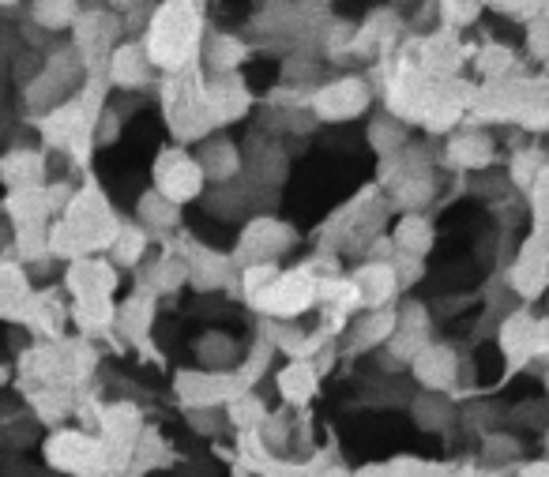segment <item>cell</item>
<instances>
[{
	"label": "cell",
	"instance_id": "cell-5",
	"mask_svg": "<svg viewBox=\"0 0 549 477\" xmlns=\"http://www.w3.org/2000/svg\"><path fill=\"white\" fill-rule=\"evenodd\" d=\"M523 477H549V466H527V474Z\"/></svg>",
	"mask_w": 549,
	"mask_h": 477
},
{
	"label": "cell",
	"instance_id": "cell-1",
	"mask_svg": "<svg viewBox=\"0 0 549 477\" xmlns=\"http://www.w3.org/2000/svg\"><path fill=\"white\" fill-rule=\"evenodd\" d=\"M158 188H162V200L185 203L200 188V166L192 158L173 154V158H166V170H158Z\"/></svg>",
	"mask_w": 549,
	"mask_h": 477
},
{
	"label": "cell",
	"instance_id": "cell-3",
	"mask_svg": "<svg viewBox=\"0 0 549 477\" xmlns=\"http://www.w3.org/2000/svg\"><path fill=\"white\" fill-rule=\"evenodd\" d=\"M452 417H455V410L444 399H422L418 402V421H422V429H444Z\"/></svg>",
	"mask_w": 549,
	"mask_h": 477
},
{
	"label": "cell",
	"instance_id": "cell-4",
	"mask_svg": "<svg viewBox=\"0 0 549 477\" xmlns=\"http://www.w3.org/2000/svg\"><path fill=\"white\" fill-rule=\"evenodd\" d=\"M399 245L403 248H425L429 245V233H425V222H418V218H410L407 226H399Z\"/></svg>",
	"mask_w": 549,
	"mask_h": 477
},
{
	"label": "cell",
	"instance_id": "cell-2",
	"mask_svg": "<svg viewBox=\"0 0 549 477\" xmlns=\"http://www.w3.org/2000/svg\"><path fill=\"white\" fill-rule=\"evenodd\" d=\"M365 98H369L365 83L343 79V83H335V87H328V91L320 94V113H324V117H335V121H339V117H354V113H361Z\"/></svg>",
	"mask_w": 549,
	"mask_h": 477
}]
</instances>
